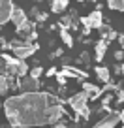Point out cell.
Listing matches in <instances>:
<instances>
[{"label":"cell","instance_id":"6","mask_svg":"<svg viewBox=\"0 0 124 128\" xmlns=\"http://www.w3.org/2000/svg\"><path fill=\"white\" fill-rule=\"evenodd\" d=\"M120 120H122V119H120L119 113H113V115H107L105 119H102L100 122H96V124H94V128H115Z\"/></svg>","mask_w":124,"mask_h":128},{"label":"cell","instance_id":"16","mask_svg":"<svg viewBox=\"0 0 124 128\" xmlns=\"http://www.w3.org/2000/svg\"><path fill=\"white\" fill-rule=\"evenodd\" d=\"M41 76V68H40V66H38V68H34L32 70V76H30V77H34V79H38V77H40Z\"/></svg>","mask_w":124,"mask_h":128},{"label":"cell","instance_id":"12","mask_svg":"<svg viewBox=\"0 0 124 128\" xmlns=\"http://www.w3.org/2000/svg\"><path fill=\"white\" fill-rule=\"evenodd\" d=\"M109 8L117 12H124V0H109Z\"/></svg>","mask_w":124,"mask_h":128},{"label":"cell","instance_id":"19","mask_svg":"<svg viewBox=\"0 0 124 128\" xmlns=\"http://www.w3.org/2000/svg\"><path fill=\"white\" fill-rule=\"evenodd\" d=\"M55 128H68V126H64V124H56Z\"/></svg>","mask_w":124,"mask_h":128},{"label":"cell","instance_id":"13","mask_svg":"<svg viewBox=\"0 0 124 128\" xmlns=\"http://www.w3.org/2000/svg\"><path fill=\"white\" fill-rule=\"evenodd\" d=\"M9 88V81L6 76H0V94H6Z\"/></svg>","mask_w":124,"mask_h":128},{"label":"cell","instance_id":"14","mask_svg":"<svg viewBox=\"0 0 124 128\" xmlns=\"http://www.w3.org/2000/svg\"><path fill=\"white\" fill-rule=\"evenodd\" d=\"M68 6V0H53V12H60Z\"/></svg>","mask_w":124,"mask_h":128},{"label":"cell","instance_id":"3","mask_svg":"<svg viewBox=\"0 0 124 128\" xmlns=\"http://www.w3.org/2000/svg\"><path fill=\"white\" fill-rule=\"evenodd\" d=\"M9 47L13 49V53H15V56H17L19 60L30 56V55L38 49L36 45H30V44H26V42H19V40H13L11 44H9Z\"/></svg>","mask_w":124,"mask_h":128},{"label":"cell","instance_id":"15","mask_svg":"<svg viewBox=\"0 0 124 128\" xmlns=\"http://www.w3.org/2000/svg\"><path fill=\"white\" fill-rule=\"evenodd\" d=\"M60 34H62V40H64V44L68 45V47H72V36H70V34H68L66 30H62Z\"/></svg>","mask_w":124,"mask_h":128},{"label":"cell","instance_id":"20","mask_svg":"<svg viewBox=\"0 0 124 128\" xmlns=\"http://www.w3.org/2000/svg\"><path fill=\"white\" fill-rule=\"evenodd\" d=\"M122 72H124V64H122Z\"/></svg>","mask_w":124,"mask_h":128},{"label":"cell","instance_id":"9","mask_svg":"<svg viewBox=\"0 0 124 128\" xmlns=\"http://www.w3.org/2000/svg\"><path fill=\"white\" fill-rule=\"evenodd\" d=\"M83 92L87 96H94V98H98V94L102 92V88L94 87V85H90V83H83Z\"/></svg>","mask_w":124,"mask_h":128},{"label":"cell","instance_id":"10","mask_svg":"<svg viewBox=\"0 0 124 128\" xmlns=\"http://www.w3.org/2000/svg\"><path fill=\"white\" fill-rule=\"evenodd\" d=\"M105 49H107V42H105V40L98 42V45H96V58H98V60H102V58H104Z\"/></svg>","mask_w":124,"mask_h":128},{"label":"cell","instance_id":"11","mask_svg":"<svg viewBox=\"0 0 124 128\" xmlns=\"http://www.w3.org/2000/svg\"><path fill=\"white\" fill-rule=\"evenodd\" d=\"M96 76L100 77L104 83H109V70L104 68V66H100V68H96Z\"/></svg>","mask_w":124,"mask_h":128},{"label":"cell","instance_id":"8","mask_svg":"<svg viewBox=\"0 0 124 128\" xmlns=\"http://www.w3.org/2000/svg\"><path fill=\"white\" fill-rule=\"evenodd\" d=\"M9 19H11L13 23L17 24V26H21V24L26 23V15H24V12H23V10H19V8H13L11 17H9Z\"/></svg>","mask_w":124,"mask_h":128},{"label":"cell","instance_id":"17","mask_svg":"<svg viewBox=\"0 0 124 128\" xmlns=\"http://www.w3.org/2000/svg\"><path fill=\"white\" fill-rule=\"evenodd\" d=\"M119 102H124V90H122V92L119 94Z\"/></svg>","mask_w":124,"mask_h":128},{"label":"cell","instance_id":"4","mask_svg":"<svg viewBox=\"0 0 124 128\" xmlns=\"http://www.w3.org/2000/svg\"><path fill=\"white\" fill-rule=\"evenodd\" d=\"M83 24L87 26V28H85V32H88L90 28H100L102 26V13L100 12L90 13L88 17H85V19H83Z\"/></svg>","mask_w":124,"mask_h":128},{"label":"cell","instance_id":"2","mask_svg":"<svg viewBox=\"0 0 124 128\" xmlns=\"http://www.w3.org/2000/svg\"><path fill=\"white\" fill-rule=\"evenodd\" d=\"M87 102H88V96L85 94V92H77V94H73L72 98L68 100V104L72 106V109L75 113H79V115H83V117H88V106H87Z\"/></svg>","mask_w":124,"mask_h":128},{"label":"cell","instance_id":"1","mask_svg":"<svg viewBox=\"0 0 124 128\" xmlns=\"http://www.w3.org/2000/svg\"><path fill=\"white\" fill-rule=\"evenodd\" d=\"M4 111L15 128L55 124L64 115L58 98L49 92H24L11 96L4 102Z\"/></svg>","mask_w":124,"mask_h":128},{"label":"cell","instance_id":"7","mask_svg":"<svg viewBox=\"0 0 124 128\" xmlns=\"http://www.w3.org/2000/svg\"><path fill=\"white\" fill-rule=\"evenodd\" d=\"M21 87L26 92H38V87H40V85H38V79H34V77H23Z\"/></svg>","mask_w":124,"mask_h":128},{"label":"cell","instance_id":"21","mask_svg":"<svg viewBox=\"0 0 124 128\" xmlns=\"http://www.w3.org/2000/svg\"><path fill=\"white\" fill-rule=\"evenodd\" d=\"M122 122H124V119H122Z\"/></svg>","mask_w":124,"mask_h":128},{"label":"cell","instance_id":"18","mask_svg":"<svg viewBox=\"0 0 124 128\" xmlns=\"http://www.w3.org/2000/svg\"><path fill=\"white\" fill-rule=\"evenodd\" d=\"M119 40H120V45H122V47H124V36H120Z\"/></svg>","mask_w":124,"mask_h":128},{"label":"cell","instance_id":"5","mask_svg":"<svg viewBox=\"0 0 124 128\" xmlns=\"http://www.w3.org/2000/svg\"><path fill=\"white\" fill-rule=\"evenodd\" d=\"M11 12H13L11 0H0V24L8 23L11 17Z\"/></svg>","mask_w":124,"mask_h":128}]
</instances>
